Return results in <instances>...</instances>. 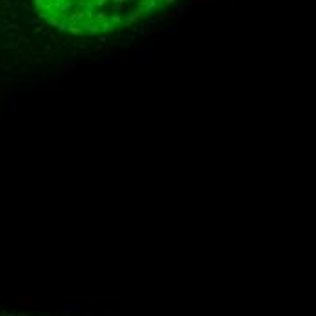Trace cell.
<instances>
[{"instance_id": "obj_1", "label": "cell", "mask_w": 316, "mask_h": 316, "mask_svg": "<svg viewBox=\"0 0 316 316\" xmlns=\"http://www.w3.org/2000/svg\"><path fill=\"white\" fill-rule=\"evenodd\" d=\"M178 0H27L37 27L58 40H89L118 35L167 11Z\"/></svg>"}]
</instances>
